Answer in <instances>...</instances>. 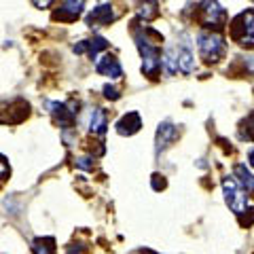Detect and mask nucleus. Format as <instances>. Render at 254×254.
I'll list each match as a JSON object with an SVG mask.
<instances>
[{
    "label": "nucleus",
    "mask_w": 254,
    "mask_h": 254,
    "mask_svg": "<svg viewBox=\"0 0 254 254\" xmlns=\"http://www.w3.org/2000/svg\"><path fill=\"white\" fill-rule=\"evenodd\" d=\"M240 222H242V227H252V225H254V208H252V210H248V218L242 216V218H240Z\"/></svg>",
    "instance_id": "20"
},
{
    "label": "nucleus",
    "mask_w": 254,
    "mask_h": 254,
    "mask_svg": "<svg viewBox=\"0 0 254 254\" xmlns=\"http://www.w3.org/2000/svg\"><path fill=\"white\" fill-rule=\"evenodd\" d=\"M102 91H104L106 98L113 100V102H117L119 98H121V91H119L117 87H113V85H104V89H102Z\"/></svg>",
    "instance_id": "18"
},
{
    "label": "nucleus",
    "mask_w": 254,
    "mask_h": 254,
    "mask_svg": "<svg viewBox=\"0 0 254 254\" xmlns=\"http://www.w3.org/2000/svg\"><path fill=\"white\" fill-rule=\"evenodd\" d=\"M176 133H178L176 127H174L172 123H168V121L157 127V136H155V150H157V155L172 144L174 138H176Z\"/></svg>",
    "instance_id": "11"
},
{
    "label": "nucleus",
    "mask_w": 254,
    "mask_h": 254,
    "mask_svg": "<svg viewBox=\"0 0 254 254\" xmlns=\"http://www.w3.org/2000/svg\"><path fill=\"white\" fill-rule=\"evenodd\" d=\"M248 161H250V165H252V168H254V148L250 150V153H248Z\"/></svg>",
    "instance_id": "21"
},
{
    "label": "nucleus",
    "mask_w": 254,
    "mask_h": 254,
    "mask_svg": "<svg viewBox=\"0 0 254 254\" xmlns=\"http://www.w3.org/2000/svg\"><path fill=\"white\" fill-rule=\"evenodd\" d=\"M115 9L113 4H100L95 6L93 11H89V15L85 17V23L89 26L91 30H98V28H104V26H110L115 21Z\"/></svg>",
    "instance_id": "5"
},
{
    "label": "nucleus",
    "mask_w": 254,
    "mask_h": 254,
    "mask_svg": "<svg viewBox=\"0 0 254 254\" xmlns=\"http://www.w3.org/2000/svg\"><path fill=\"white\" fill-rule=\"evenodd\" d=\"M235 180L240 182V187L246 190V195H254V176L248 172V168L242 163L235 165Z\"/></svg>",
    "instance_id": "13"
},
{
    "label": "nucleus",
    "mask_w": 254,
    "mask_h": 254,
    "mask_svg": "<svg viewBox=\"0 0 254 254\" xmlns=\"http://www.w3.org/2000/svg\"><path fill=\"white\" fill-rule=\"evenodd\" d=\"M229 34L237 45L254 49V9H246L240 15H235L229 26Z\"/></svg>",
    "instance_id": "2"
},
{
    "label": "nucleus",
    "mask_w": 254,
    "mask_h": 254,
    "mask_svg": "<svg viewBox=\"0 0 254 254\" xmlns=\"http://www.w3.org/2000/svg\"><path fill=\"white\" fill-rule=\"evenodd\" d=\"M165 187H168L165 178H163V176H159V174H153V189H155V190H163Z\"/></svg>",
    "instance_id": "19"
},
{
    "label": "nucleus",
    "mask_w": 254,
    "mask_h": 254,
    "mask_svg": "<svg viewBox=\"0 0 254 254\" xmlns=\"http://www.w3.org/2000/svg\"><path fill=\"white\" fill-rule=\"evenodd\" d=\"M199 9V23L203 26V30L208 32H218L227 26V11L222 9V4L218 2H199L197 4Z\"/></svg>",
    "instance_id": "3"
},
{
    "label": "nucleus",
    "mask_w": 254,
    "mask_h": 254,
    "mask_svg": "<svg viewBox=\"0 0 254 254\" xmlns=\"http://www.w3.org/2000/svg\"><path fill=\"white\" fill-rule=\"evenodd\" d=\"M87 127H89V131L93 133V136H104L106 133V127H108V117L102 108H91L89 113V123H87Z\"/></svg>",
    "instance_id": "12"
},
{
    "label": "nucleus",
    "mask_w": 254,
    "mask_h": 254,
    "mask_svg": "<svg viewBox=\"0 0 254 254\" xmlns=\"http://www.w3.org/2000/svg\"><path fill=\"white\" fill-rule=\"evenodd\" d=\"M240 138L242 140H248V142H254V113L242 123V127H240Z\"/></svg>",
    "instance_id": "17"
},
{
    "label": "nucleus",
    "mask_w": 254,
    "mask_h": 254,
    "mask_svg": "<svg viewBox=\"0 0 254 254\" xmlns=\"http://www.w3.org/2000/svg\"><path fill=\"white\" fill-rule=\"evenodd\" d=\"M115 127H117L119 136H133V133L140 131L142 119H140V115L136 113V110H131V113H127V115H123L121 119H119Z\"/></svg>",
    "instance_id": "10"
},
{
    "label": "nucleus",
    "mask_w": 254,
    "mask_h": 254,
    "mask_svg": "<svg viewBox=\"0 0 254 254\" xmlns=\"http://www.w3.org/2000/svg\"><path fill=\"white\" fill-rule=\"evenodd\" d=\"M197 49L205 64H216L225 58L227 53V45L218 32H208V30H199L197 34Z\"/></svg>",
    "instance_id": "1"
},
{
    "label": "nucleus",
    "mask_w": 254,
    "mask_h": 254,
    "mask_svg": "<svg viewBox=\"0 0 254 254\" xmlns=\"http://www.w3.org/2000/svg\"><path fill=\"white\" fill-rule=\"evenodd\" d=\"M222 193H225V201L229 205V210L237 216H242L246 212V203H248V195H246V190L240 187V182H237L233 176H225L222 178Z\"/></svg>",
    "instance_id": "4"
},
{
    "label": "nucleus",
    "mask_w": 254,
    "mask_h": 254,
    "mask_svg": "<svg viewBox=\"0 0 254 254\" xmlns=\"http://www.w3.org/2000/svg\"><path fill=\"white\" fill-rule=\"evenodd\" d=\"M157 2H146V4H140V9H138V15H140V19L142 21H150V19H155L157 15H159V9H157Z\"/></svg>",
    "instance_id": "16"
},
{
    "label": "nucleus",
    "mask_w": 254,
    "mask_h": 254,
    "mask_svg": "<svg viewBox=\"0 0 254 254\" xmlns=\"http://www.w3.org/2000/svg\"><path fill=\"white\" fill-rule=\"evenodd\" d=\"M176 53H178V66L185 74H190L195 70V55L193 49H190V43H189V36L182 34L180 36V43H176Z\"/></svg>",
    "instance_id": "6"
},
{
    "label": "nucleus",
    "mask_w": 254,
    "mask_h": 254,
    "mask_svg": "<svg viewBox=\"0 0 254 254\" xmlns=\"http://www.w3.org/2000/svg\"><path fill=\"white\" fill-rule=\"evenodd\" d=\"M104 49H108V41L104 36H93V38H89V41H81V43H76L72 47L74 53H87L91 60L98 58V53L104 51Z\"/></svg>",
    "instance_id": "9"
},
{
    "label": "nucleus",
    "mask_w": 254,
    "mask_h": 254,
    "mask_svg": "<svg viewBox=\"0 0 254 254\" xmlns=\"http://www.w3.org/2000/svg\"><path fill=\"white\" fill-rule=\"evenodd\" d=\"M144 254H155V252H150V250H146V252H144Z\"/></svg>",
    "instance_id": "22"
},
{
    "label": "nucleus",
    "mask_w": 254,
    "mask_h": 254,
    "mask_svg": "<svg viewBox=\"0 0 254 254\" xmlns=\"http://www.w3.org/2000/svg\"><path fill=\"white\" fill-rule=\"evenodd\" d=\"M58 246H55L53 237H38L32 242V252L34 254H58Z\"/></svg>",
    "instance_id": "15"
},
{
    "label": "nucleus",
    "mask_w": 254,
    "mask_h": 254,
    "mask_svg": "<svg viewBox=\"0 0 254 254\" xmlns=\"http://www.w3.org/2000/svg\"><path fill=\"white\" fill-rule=\"evenodd\" d=\"M161 64H163V70H165V72H168L170 76L178 72V68H180V66H178V53H176V45H174V47H165Z\"/></svg>",
    "instance_id": "14"
},
{
    "label": "nucleus",
    "mask_w": 254,
    "mask_h": 254,
    "mask_svg": "<svg viewBox=\"0 0 254 254\" xmlns=\"http://www.w3.org/2000/svg\"><path fill=\"white\" fill-rule=\"evenodd\" d=\"M83 6H85V2H81V0H78V2H76V0H70V2H60L58 9H55V13H53V19L72 23V21H76L78 15H81Z\"/></svg>",
    "instance_id": "8"
},
{
    "label": "nucleus",
    "mask_w": 254,
    "mask_h": 254,
    "mask_svg": "<svg viewBox=\"0 0 254 254\" xmlns=\"http://www.w3.org/2000/svg\"><path fill=\"white\" fill-rule=\"evenodd\" d=\"M95 72L102 74V76H108V78H121L123 76V68H121V62H119L115 55L106 53L102 60H98L95 64Z\"/></svg>",
    "instance_id": "7"
}]
</instances>
